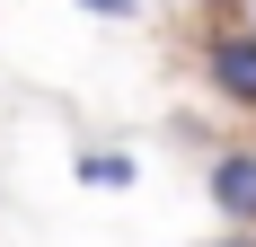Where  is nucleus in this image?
I'll return each mask as SVG.
<instances>
[{"label":"nucleus","instance_id":"4","mask_svg":"<svg viewBox=\"0 0 256 247\" xmlns=\"http://www.w3.org/2000/svg\"><path fill=\"white\" fill-rule=\"evenodd\" d=\"M80 9H98V18H132V0H80Z\"/></svg>","mask_w":256,"mask_h":247},{"label":"nucleus","instance_id":"1","mask_svg":"<svg viewBox=\"0 0 256 247\" xmlns=\"http://www.w3.org/2000/svg\"><path fill=\"white\" fill-rule=\"evenodd\" d=\"M204 88L238 115H256V26H221L204 44Z\"/></svg>","mask_w":256,"mask_h":247},{"label":"nucleus","instance_id":"5","mask_svg":"<svg viewBox=\"0 0 256 247\" xmlns=\"http://www.w3.org/2000/svg\"><path fill=\"white\" fill-rule=\"evenodd\" d=\"M212 247H256V230H221V238H212Z\"/></svg>","mask_w":256,"mask_h":247},{"label":"nucleus","instance_id":"6","mask_svg":"<svg viewBox=\"0 0 256 247\" xmlns=\"http://www.w3.org/2000/svg\"><path fill=\"white\" fill-rule=\"evenodd\" d=\"M186 9H221V0H186Z\"/></svg>","mask_w":256,"mask_h":247},{"label":"nucleus","instance_id":"7","mask_svg":"<svg viewBox=\"0 0 256 247\" xmlns=\"http://www.w3.org/2000/svg\"><path fill=\"white\" fill-rule=\"evenodd\" d=\"M248 26H256V9H248Z\"/></svg>","mask_w":256,"mask_h":247},{"label":"nucleus","instance_id":"2","mask_svg":"<svg viewBox=\"0 0 256 247\" xmlns=\"http://www.w3.org/2000/svg\"><path fill=\"white\" fill-rule=\"evenodd\" d=\"M204 194H212V212L230 230H256V150H212V168H204Z\"/></svg>","mask_w":256,"mask_h":247},{"label":"nucleus","instance_id":"3","mask_svg":"<svg viewBox=\"0 0 256 247\" xmlns=\"http://www.w3.org/2000/svg\"><path fill=\"white\" fill-rule=\"evenodd\" d=\"M80 186H132V159H80Z\"/></svg>","mask_w":256,"mask_h":247}]
</instances>
